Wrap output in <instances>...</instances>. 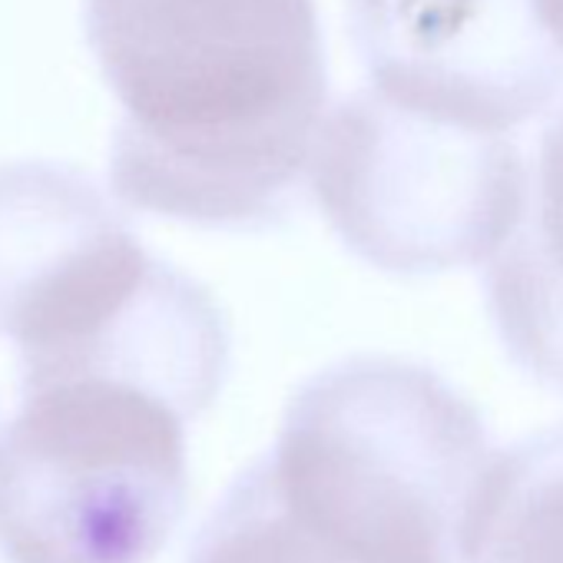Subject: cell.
<instances>
[{
    "mask_svg": "<svg viewBox=\"0 0 563 563\" xmlns=\"http://www.w3.org/2000/svg\"><path fill=\"white\" fill-rule=\"evenodd\" d=\"M494 457L477 408L391 355L309 378L265 454L292 514L355 563H471Z\"/></svg>",
    "mask_w": 563,
    "mask_h": 563,
    "instance_id": "obj_2",
    "label": "cell"
},
{
    "mask_svg": "<svg viewBox=\"0 0 563 563\" xmlns=\"http://www.w3.org/2000/svg\"><path fill=\"white\" fill-rule=\"evenodd\" d=\"M186 415L100 375L24 388L0 434V553L11 563H150L189 497Z\"/></svg>",
    "mask_w": 563,
    "mask_h": 563,
    "instance_id": "obj_3",
    "label": "cell"
},
{
    "mask_svg": "<svg viewBox=\"0 0 563 563\" xmlns=\"http://www.w3.org/2000/svg\"><path fill=\"white\" fill-rule=\"evenodd\" d=\"M349 37L388 100L510 133L563 93V47L533 0H345Z\"/></svg>",
    "mask_w": 563,
    "mask_h": 563,
    "instance_id": "obj_5",
    "label": "cell"
},
{
    "mask_svg": "<svg viewBox=\"0 0 563 563\" xmlns=\"http://www.w3.org/2000/svg\"><path fill=\"white\" fill-rule=\"evenodd\" d=\"M533 8L547 27V34L563 47V0H533Z\"/></svg>",
    "mask_w": 563,
    "mask_h": 563,
    "instance_id": "obj_10",
    "label": "cell"
},
{
    "mask_svg": "<svg viewBox=\"0 0 563 563\" xmlns=\"http://www.w3.org/2000/svg\"><path fill=\"white\" fill-rule=\"evenodd\" d=\"M120 219L123 212L80 169L0 166V335L54 268Z\"/></svg>",
    "mask_w": 563,
    "mask_h": 563,
    "instance_id": "obj_7",
    "label": "cell"
},
{
    "mask_svg": "<svg viewBox=\"0 0 563 563\" xmlns=\"http://www.w3.org/2000/svg\"><path fill=\"white\" fill-rule=\"evenodd\" d=\"M189 563H355L278 494L268 461L249 464L199 530Z\"/></svg>",
    "mask_w": 563,
    "mask_h": 563,
    "instance_id": "obj_9",
    "label": "cell"
},
{
    "mask_svg": "<svg viewBox=\"0 0 563 563\" xmlns=\"http://www.w3.org/2000/svg\"><path fill=\"white\" fill-rule=\"evenodd\" d=\"M471 563H563V424L497 451Z\"/></svg>",
    "mask_w": 563,
    "mask_h": 563,
    "instance_id": "obj_8",
    "label": "cell"
},
{
    "mask_svg": "<svg viewBox=\"0 0 563 563\" xmlns=\"http://www.w3.org/2000/svg\"><path fill=\"white\" fill-rule=\"evenodd\" d=\"M84 31L126 209L222 232L299 209L329 97L316 0H84Z\"/></svg>",
    "mask_w": 563,
    "mask_h": 563,
    "instance_id": "obj_1",
    "label": "cell"
},
{
    "mask_svg": "<svg viewBox=\"0 0 563 563\" xmlns=\"http://www.w3.org/2000/svg\"><path fill=\"white\" fill-rule=\"evenodd\" d=\"M309 183L335 235L388 275L487 262L517 225L527 166L504 133L415 113L375 87L322 120Z\"/></svg>",
    "mask_w": 563,
    "mask_h": 563,
    "instance_id": "obj_4",
    "label": "cell"
},
{
    "mask_svg": "<svg viewBox=\"0 0 563 563\" xmlns=\"http://www.w3.org/2000/svg\"><path fill=\"white\" fill-rule=\"evenodd\" d=\"M484 292L507 358L563 395V110L537 143L517 225L487 258Z\"/></svg>",
    "mask_w": 563,
    "mask_h": 563,
    "instance_id": "obj_6",
    "label": "cell"
}]
</instances>
